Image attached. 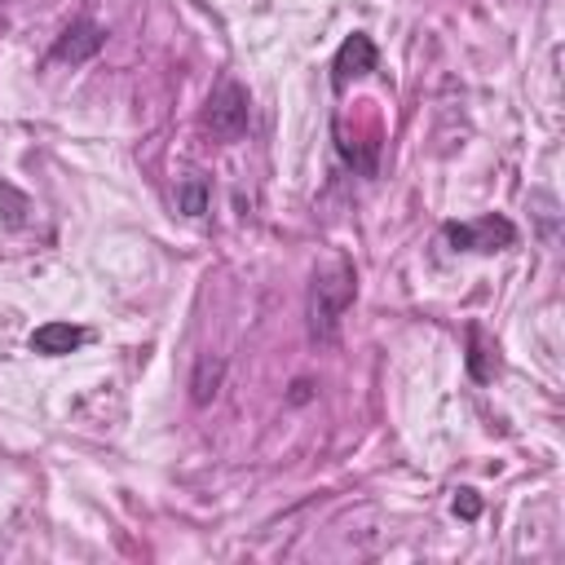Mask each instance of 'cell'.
<instances>
[{
    "instance_id": "obj_1",
    "label": "cell",
    "mask_w": 565,
    "mask_h": 565,
    "mask_svg": "<svg viewBox=\"0 0 565 565\" xmlns=\"http://www.w3.org/2000/svg\"><path fill=\"white\" fill-rule=\"evenodd\" d=\"M353 296H358V274H353V265H349L344 256H331V260L313 274V282H309V335H313V340H331L335 327H340V318L349 313Z\"/></svg>"
},
{
    "instance_id": "obj_2",
    "label": "cell",
    "mask_w": 565,
    "mask_h": 565,
    "mask_svg": "<svg viewBox=\"0 0 565 565\" xmlns=\"http://www.w3.org/2000/svg\"><path fill=\"white\" fill-rule=\"evenodd\" d=\"M247 119H252V97L238 79H221L216 93L207 97V110H203V128L216 137V141H238L247 132Z\"/></svg>"
},
{
    "instance_id": "obj_3",
    "label": "cell",
    "mask_w": 565,
    "mask_h": 565,
    "mask_svg": "<svg viewBox=\"0 0 565 565\" xmlns=\"http://www.w3.org/2000/svg\"><path fill=\"white\" fill-rule=\"evenodd\" d=\"M446 243L455 252H503L516 243V225L508 216H477V221H450L446 225Z\"/></svg>"
},
{
    "instance_id": "obj_4",
    "label": "cell",
    "mask_w": 565,
    "mask_h": 565,
    "mask_svg": "<svg viewBox=\"0 0 565 565\" xmlns=\"http://www.w3.org/2000/svg\"><path fill=\"white\" fill-rule=\"evenodd\" d=\"M375 40L371 35H362V31H353L340 49H335V62H331V84L335 88H349L353 79H362V75H371L375 71Z\"/></svg>"
},
{
    "instance_id": "obj_5",
    "label": "cell",
    "mask_w": 565,
    "mask_h": 565,
    "mask_svg": "<svg viewBox=\"0 0 565 565\" xmlns=\"http://www.w3.org/2000/svg\"><path fill=\"white\" fill-rule=\"evenodd\" d=\"M102 44H106V31H102L97 22H88V18H79V22H71V26L57 35V44H53V53H49V57H53V62H71V66H75V62H88Z\"/></svg>"
},
{
    "instance_id": "obj_6",
    "label": "cell",
    "mask_w": 565,
    "mask_h": 565,
    "mask_svg": "<svg viewBox=\"0 0 565 565\" xmlns=\"http://www.w3.org/2000/svg\"><path fill=\"white\" fill-rule=\"evenodd\" d=\"M84 340H88V331H84V327H71V322H44V327L31 331V349L44 353V358L75 353Z\"/></svg>"
},
{
    "instance_id": "obj_7",
    "label": "cell",
    "mask_w": 565,
    "mask_h": 565,
    "mask_svg": "<svg viewBox=\"0 0 565 565\" xmlns=\"http://www.w3.org/2000/svg\"><path fill=\"white\" fill-rule=\"evenodd\" d=\"M221 375H225V362L212 358V353H203V358L194 362V375H190V397H194L199 406H207V402L216 397V388H221Z\"/></svg>"
},
{
    "instance_id": "obj_8",
    "label": "cell",
    "mask_w": 565,
    "mask_h": 565,
    "mask_svg": "<svg viewBox=\"0 0 565 565\" xmlns=\"http://www.w3.org/2000/svg\"><path fill=\"white\" fill-rule=\"evenodd\" d=\"M207 199H212V190H207V181L199 172H190V177L177 181V212L181 216H203L207 212Z\"/></svg>"
},
{
    "instance_id": "obj_9",
    "label": "cell",
    "mask_w": 565,
    "mask_h": 565,
    "mask_svg": "<svg viewBox=\"0 0 565 565\" xmlns=\"http://www.w3.org/2000/svg\"><path fill=\"white\" fill-rule=\"evenodd\" d=\"M468 344H472V353H468V371H472L477 380H490V375H494V371L486 366V353H490V349H486V335H481L477 327L468 331Z\"/></svg>"
},
{
    "instance_id": "obj_10",
    "label": "cell",
    "mask_w": 565,
    "mask_h": 565,
    "mask_svg": "<svg viewBox=\"0 0 565 565\" xmlns=\"http://www.w3.org/2000/svg\"><path fill=\"white\" fill-rule=\"evenodd\" d=\"M455 512H459V516H477V512H481L477 494H472V490H459V499H455Z\"/></svg>"
}]
</instances>
